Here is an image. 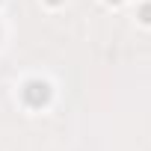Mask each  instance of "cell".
<instances>
[{"instance_id": "1", "label": "cell", "mask_w": 151, "mask_h": 151, "mask_svg": "<svg viewBox=\"0 0 151 151\" xmlns=\"http://www.w3.org/2000/svg\"><path fill=\"white\" fill-rule=\"evenodd\" d=\"M116 3H119V0H116Z\"/></svg>"}]
</instances>
